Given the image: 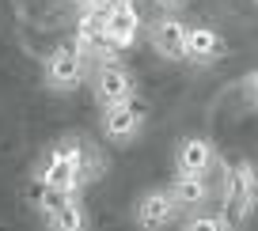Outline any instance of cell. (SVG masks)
Instances as JSON below:
<instances>
[{
  "label": "cell",
  "mask_w": 258,
  "mask_h": 231,
  "mask_svg": "<svg viewBox=\"0 0 258 231\" xmlns=\"http://www.w3.org/2000/svg\"><path fill=\"white\" fill-rule=\"evenodd\" d=\"M88 76H91V61L76 46H57L42 61V88L53 91V95L76 91L80 84H88Z\"/></svg>",
  "instance_id": "cell-1"
},
{
  "label": "cell",
  "mask_w": 258,
  "mask_h": 231,
  "mask_svg": "<svg viewBox=\"0 0 258 231\" xmlns=\"http://www.w3.org/2000/svg\"><path fill=\"white\" fill-rule=\"evenodd\" d=\"M254 205H258V175L243 160V163L224 171V212L220 216H224L228 227H239V223H247Z\"/></svg>",
  "instance_id": "cell-2"
},
{
  "label": "cell",
  "mask_w": 258,
  "mask_h": 231,
  "mask_svg": "<svg viewBox=\"0 0 258 231\" xmlns=\"http://www.w3.org/2000/svg\"><path fill=\"white\" fill-rule=\"evenodd\" d=\"M88 88H91V99H95L99 110L137 103V80H133V72L121 61L118 64H91Z\"/></svg>",
  "instance_id": "cell-3"
},
{
  "label": "cell",
  "mask_w": 258,
  "mask_h": 231,
  "mask_svg": "<svg viewBox=\"0 0 258 231\" xmlns=\"http://www.w3.org/2000/svg\"><path fill=\"white\" fill-rule=\"evenodd\" d=\"M34 186L38 190H64V193H80L84 182H80V171H76L73 156H69V148H64V140L49 144L46 151L38 156V163H34L31 171Z\"/></svg>",
  "instance_id": "cell-4"
},
{
  "label": "cell",
  "mask_w": 258,
  "mask_h": 231,
  "mask_svg": "<svg viewBox=\"0 0 258 231\" xmlns=\"http://www.w3.org/2000/svg\"><path fill=\"white\" fill-rule=\"evenodd\" d=\"M178 205L171 201L167 190H160V186H152V190H145L137 197V205H133V223H137V231H167L178 223Z\"/></svg>",
  "instance_id": "cell-5"
},
{
  "label": "cell",
  "mask_w": 258,
  "mask_h": 231,
  "mask_svg": "<svg viewBox=\"0 0 258 231\" xmlns=\"http://www.w3.org/2000/svg\"><path fill=\"white\" fill-rule=\"evenodd\" d=\"M145 106L141 103H125V106H110V110H99V129H103L106 144H114V148H125V144H133L141 136V129H145Z\"/></svg>",
  "instance_id": "cell-6"
},
{
  "label": "cell",
  "mask_w": 258,
  "mask_h": 231,
  "mask_svg": "<svg viewBox=\"0 0 258 231\" xmlns=\"http://www.w3.org/2000/svg\"><path fill=\"white\" fill-rule=\"evenodd\" d=\"M217 167V144L209 136H182L175 144V175L186 178H209V171Z\"/></svg>",
  "instance_id": "cell-7"
},
{
  "label": "cell",
  "mask_w": 258,
  "mask_h": 231,
  "mask_svg": "<svg viewBox=\"0 0 258 231\" xmlns=\"http://www.w3.org/2000/svg\"><path fill=\"white\" fill-rule=\"evenodd\" d=\"M186 34H190V23H182L178 16H160L145 27V38L163 61H182L186 53Z\"/></svg>",
  "instance_id": "cell-8"
},
{
  "label": "cell",
  "mask_w": 258,
  "mask_h": 231,
  "mask_svg": "<svg viewBox=\"0 0 258 231\" xmlns=\"http://www.w3.org/2000/svg\"><path fill=\"white\" fill-rule=\"evenodd\" d=\"M224 53H228V46H224L217 27H205V23L190 27V34H186V53H182L186 64H194V68H213Z\"/></svg>",
  "instance_id": "cell-9"
},
{
  "label": "cell",
  "mask_w": 258,
  "mask_h": 231,
  "mask_svg": "<svg viewBox=\"0 0 258 231\" xmlns=\"http://www.w3.org/2000/svg\"><path fill=\"white\" fill-rule=\"evenodd\" d=\"M145 23H141L137 8H110V16H106V46L114 49V53H125V49H133L141 38H145Z\"/></svg>",
  "instance_id": "cell-10"
},
{
  "label": "cell",
  "mask_w": 258,
  "mask_h": 231,
  "mask_svg": "<svg viewBox=\"0 0 258 231\" xmlns=\"http://www.w3.org/2000/svg\"><path fill=\"white\" fill-rule=\"evenodd\" d=\"M167 193L171 201L178 205V212L182 216H194V212H205L213 201V186L209 178H186V175H175L167 182Z\"/></svg>",
  "instance_id": "cell-11"
},
{
  "label": "cell",
  "mask_w": 258,
  "mask_h": 231,
  "mask_svg": "<svg viewBox=\"0 0 258 231\" xmlns=\"http://www.w3.org/2000/svg\"><path fill=\"white\" fill-rule=\"evenodd\" d=\"M46 231H91V212L84 201H73L69 208H61V212L46 216Z\"/></svg>",
  "instance_id": "cell-12"
},
{
  "label": "cell",
  "mask_w": 258,
  "mask_h": 231,
  "mask_svg": "<svg viewBox=\"0 0 258 231\" xmlns=\"http://www.w3.org/2000/svg\"><path fill=\"white\" fill-rule=\"evenodd\" d=\"M73 201H80V193H64V190H38V197H34V208H38V216L46 220V216L61 212V208H69Z\"/></svg>",
  "instance_id": "cell-13"
},
{
  "label": "cell",
  "mask_w": 258,
  "mask_h": 231,
  "mask_svg": "<svg viewBox=\"0 0 258 231\" xmlns=\"http://www.w3.org/2000/svg\"><path fill=\"white\" fill-rule=\"evenodd\" d=\"M178 231H232V227H228L224 216H217V212H194V216H182Z\"/></svg>",
  "instance_id": "cell-14"
},
{
  "label": "cell",
  "mask_w": 258,
  "mask_h": 231,
  "mask_svg": "<svg viewBox=\"0 0 258 231\" xmlns=\"http://www.w3.org/2000/svg\"><path fill=\"white\" fill-rule=\"evenodd\" d=\"M239 95H243V103H247L250 110H258V68H250L239 80Z\"/></svg>",
  "instance_id": "cell-15"
},
{
  "label": "cell",
  "mask_w": 258,
  "mask_h": 231,
  "mask_svg": "<svg viewBox=\"0 0 258 231\" xmlns=\"http://www.w3.org/2000/svg\"><path fill=\"white\" fill-rule=\"evenodd\" d=\"M152 4H160L163 12H178V8L186 4V0H152Z\"/></svg>",
  "instance_id": "cell-16"
},
{
  "label": "cell",
  "mask_w": 258,
  "mask_h": 231,
  "mask_svg": "<svg viewBox=\"0 0 258 231\" xmlns=\"http://www.w3.org/2000/svg\"><path fill=\"white\" fill-rule=\"evenodd\" d=\"M110 8H137V0H110Z\"/></svg>",
  "instance_id": "cell-17"
},
{
  "label": "cell",
  "mask_w": 258,
  "mask_h": 231,
  "mask_svg": "<svg viewBox=\"0 0 258 231\" xmlns=\"http://www.w3.org/2000/svg\"><path fill=\"white\" fill-rule=\"evenodd\" d=\"M73 4H84V0H73Z\"/></svg>",
  "instance_id": "cell-18"
},
{
  "label": "cell",
  "mask_w": 258,
  "mask_h": 231,
  "mask_svg": "<svg viewBox=\"0 0 258 231\" xmlns=\"http://www.w3.org/2000/svg\"><path fill=\"white\" fill-rule=\"evenodd\" d=\"M250 4H254V8H258V0H250Z\"/></svg>",
  "instance_id": "cell-19"
}]
</instances>
